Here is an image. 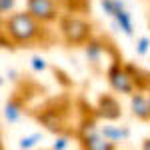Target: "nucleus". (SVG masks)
I'll list each match as a JSON object with an SVG mask.
<instances>
[{
    "label": "nucleus",
    "mask_w": 150,
    "mask_h": 150,
    "mask_svg": "<svg viewBox=\"0 0 150 150\" xmlns=\"http://www.w3.org/2000/svg\"><path fill=\"white\" fill-rule=\"evenodd\" d=\"M148 48H150V38L148 36H140L138 40H136V54L138 56H146Z\"/></svg>",
    "instance_id": "14"
},
{
    "label": "nucleus",
    "mask_w": 150,
    "mask_h": 150,
    "mask_svg": "<svg viewBox=\"0 0 150 150\" xmlns=\"http://www.w3.org/2000/svg\"><path fill=\"white\" fill-rule=\"evenodd\" d=\"M106 82H108V86L118 94H134L138 88H136V82L134 78L130 76V72H128L126 64L124 62H120L118 58H114L110 64H108V68H106Z\"/></svg>",
    "instance_id": "4"
},
{
    "label": "nucleus",
    "mask_w": 150,
    "mask_h": 150,
    "mask_svg": "<svg viewBox=\"0 0 150 150\" xmlns=\"http://www.w3.org/2000/svg\"><path fill=\"white\" fill-rule=\"evenodd\" d=\"M26 10L44 24L58 22V18L62 16L60 0H26Z\"/></svg>",
    "instance_id": "5"
},
{
    "label": "nucleus",
    "mask_w": 150,
    "mask_h": 150,
    "mask_svg": "<svg viewBox=\"0 0 150 150\" xmlns=\"http://www.w3.org/2000/svg\"><path fill=\"white\" fill-rule=\"evenodd\" d=\"M6 76H8L10 80H16V72H14V70H8V72H6Z\"/></svg>",
    "instance_id": "19"
},
{
    "label": "nucleus",
    "mask_w": 150,
    "mask_h": 150,
    "mask_svg": "<svg viewBox=\"0 0 150 150\" xmlns=\"http://www.w3.org/2000/svg\"><path fill=\"white\" fill-rule=\"evenodd\" d=\"M146 92H150V84H148V88H146Z\"/></svg>",
    "instance_id": "20"
},
{
    "label": "nucleus",
    "mask_w": 150,
    "mask_h": 150,
    "mask_svg": "<svg viewBox=\"0 0 150 150\" xmlns=\"http://www.w3.org/2000/svg\"><path fill=\"white\" fill-rule=\"evenodd\" d=\"M112 20H114V24L124 32L126 36H132L134 34V24H132V14L126 10V8H122V10H118L112 16Z\"/></svg>",
    "instance_id": "10"
},
{
    "label": "nucleus",
    "mask_w": 150,
    "mask_h": 150,
    "mask_svg": "<svg viewBox=\"0 0 150 150\" xmlns=\"http://www.w3.org/2000/svg\"><path fill=\"white\" fill-rule=\"evenodd\" d=\"M130 112L134 118H138L142 122L150 120V102L146 90H136L134 94H130Z\"/></svg>",
    "instance_id": "8"
},
{
    "label": "nucleus",
    "mask_w": 150,
    "mask_h": 150,
    "mask_svg": "<svg viewBox=\"0 0 150 150\" xmlns=\"http://www.w3.org/2000/svg\"><path fill=\"white\" fill-rule=\"evenodd\" d=\"M14 6H16V0H0V14H2V18L12 14Z\"/></svg>",
    "instance_id": "16"
},
{
    "label": "nucleus",
    "mask_w": 150,
    "mask_h": 150,
    "mask_svg": "<svg viewBox=\"0 0 150 150\" xmlns=\"http://www.w3.org/2000/svg\"><path fill=\"white\" fill-rule=\"evenodd\" d=\"M100 4H102V10L106 16H114V0H100Z\"/></svg>",
    "instance_id": "17"
},
{
    "label": "nucleus",
    "mask_w": 150,
    "mask_h": 150,
    "mask_svg": "<svg viewBox=\"0 0 150 150\" xmlns=\"http://www.w3.org/2000/svg\"><path fill=\"white\" fill-rule=\"evenodd\" d=\"M30 66H32L34 72H44V70L48 68L46 60H44L42 56H32V58H30Z\"/></svg>",
    "instance_id": "15"
},
{
    "label": "nucleus",
    "mask_w": 150,
    "mask_h": 150,
    "mask_svg": "<svg viewBox=\"0 0 150 150\" xmlns=\"http://www.w3.org/2000/svg\"><path fill=\"white\" fill-rule=\"evenodd\" d=\"M104 138L112 140V142H122V140L130 138V130L126 126H100Z\"/></svg>",
    "instance_id": "11"
},
{
    "label": "nucleus",
    "mask_w": 150,
    "mask_h": 150,
    "mask_svg": "<svg viewBox=\"0 0 150 150\" xmlns=\"http://www.w3.org/2000/svg\"><path fill=\"white\" fill-rule=\"evenodd\" d=\"M70 140H72V134L70 132H60V134H56V140L52 142L50 148L52 150H64V148H68Z\"/></svg>",
    "instance_id": "12"
},
{
    "label": "nucleus",
    "mask_w": 150,
    "mask_h": 150,
    "mask_svg": "<svg viewBox=\"0 0 150 150\" xmlns=\"http://www.w3.org/2000/svg\"><path fill=\"white\" fill-rule=\"evenodd\" d=\"M50 42L44 22L34 18L28 10L12 12L2 18V44L4 48H28Z\"/></svg>",
    "instance_id": "1"
},
{
    "label": "nucleus",
    "mask_w": 150,
    "mask_h": 150,
    "mask_svg": "<svg viewBox=\"0 0 150 150\" xmlns=\"http://www.w3.org/2000/svg\"><path fill=\"white\" fill-rule=\"evenodd\" d=\"M22 110H24V98L20 96V92H14L4 106V120L10 122V124L18 122L20 116H22Z\"/></svg>",
    "instance_id": "9"
},
{
    "label": "nucleus",
    "mask_w": 150,
    "mask_h": 150,
    "mask_svg": "<svg viewBox=\"0 0 150 150\" xmlns=\"http://www.w3.org/2000/svg\"><path fill=\"white\" fill-rule=\"evenodd\" d=\"M42 140V134H32V136H24L18 142V148H34L36 144Z\"/></svg>",
    "instance_id": "13"
},
{
    "label": "nucleus",
    "mask_w": 150,
    "mask_h": 150,
    "mask_svg": "<svg viewBox=\"0 0 150 150\" xmlns=\"http://www.w3.org/2000/svg\"><path fill=\"white\" fill-rule=\"evenodd\" d=\"M94 116L106 122H114L118 118H122V106L112 94H100L94 106Z\"/></svg>",
    "instance_id": "6"
},
{
    "label": "nucleus",
    "mask_w": 150,
    "mask_h": 150,
    "mask_svg": "<svg viewBox=\"0 0 150 150\" xmlns=\"http://www.w3.org/2000/svg\"><path fill=\"white\" fill-rule=\"evenodd\" d=\"M140 148H144V150H150V138H144V140H142V144H140Z\"/></svg>",
    "instance_id": "18"
},
{
    "label": "nucleus",
    "mask_w": 150,
    "mask_h": 150,
    "mask_svg": "<svg viewBox=\"0 0 150 150\" xmlns=\"http://www.w3.org/2000/svg\"><path fill=\"white\" fill-rule=\"evenodd\" d=\"M148 102H150V92H148Z\"/></svg>",
    "instance_id": "21"
},
{
    "label": "nucleus",
    "mask_w": 150,
    "mask_h": 150,
    "mask_svg": "<svg viewBox=\"0 0 150 150\" xmlns=\"http://www.w3.org/2000/svg\"><path fill=\"white\" fill-rule=\"evenodd\" d=\"M68 112H70V102L66 98H58L48 102L46 106L40 108V112L36 114V120L46 128L48 132H68Z\"/></svg>",
    "instance_id": "3"
},
{
    "label": "nucleus",
    "mask_w": 150,
    "mask_h": 150,
    "mask_svg": "<svg viewBox=\"0 0 150 150\" xmlns=\"http://www.w3.org/2000/svg\"><path fill=\"white\" fill-rule=\"evenodd\" d=\"M108 50H110V46L106 44V40H102V38H94V36L84 44L86 60L92 64L94 68H98V66L104 62V58L108 56Z\"/></svg>",
    "instance_id": "7"
},
{
    "label": "nucleus",
    "mask_w": 150,
    "mask_h": 150,
    "mask_svg": "<svg viewBox=\"0 0 150 150\" xmlns=\"http://www.w3.org/2000/svg\"><path fill=\"white\" fill-rule=\"evenodd\" d=\"M58 32L66 46H84L92 38V24L76 14H62L58 18Z\"/></svg>",
    "instance_id": "2"
}]
</instances>
